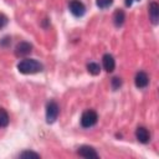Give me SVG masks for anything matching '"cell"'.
Here are the masks:
<instances>
[{
    "label": "cell",
    "mask_w": 159,
    "mask_h": 159,
    "mask_svg": "<svg viewBox=\"0 0 159 159\" xmlns=\"http://www.w3.org/2000/svg\"><path fill=\"white\" fill-rule=\"evenodd\" d=\"M17 70L24 75H31V73H37V72L42 71V65L36 60L26 58V60H22L19 62Z\"/></svg>",
    "instance_id": "6da1fadb"
},
{
    "label": "cell",
    "mask_w": 159,
    "mask_h": 159,
    "mask_svg": "<svg viewBox=\"0 0 159 159\" xmlns=\"http://www.w3.org/2000/svg\"><path fill=\"white\" fill-rule=\"evenodd\" d=\"M98 120V116L93 109H87L82 113L81 117V125L83 128H91L93 127Z\"/></svg>",
    "instance_id": "7a4b0ae2"
},
{
    "label": "cell",
    "mask_w": 159,
    "mask_h": 159,
    "mask_svg": "<svg viewBox=\"0 0 159 159\" xmlns=\"http://www.w3.org/2000/svg\"><path fill=\"white\" fill-rule=\"evenodd\" d=\"M58 113H60V108H58L57 103L53 101L48 102L46 106V120H47V123H53L57 119Z\"/></svg>",
    "instance_id": "3957f363"
},
{
    "label": "cell",
    "mask_w": 159,
    "mask_h": 159,
    "mask_svg": "<svg viewBox=\"0 0 159 159\" xmlns=\"http://www.w3.org/2000/svg\"><path fill=\"white\" fill-rule=\"evenodd\" d=\"M68 9H70L71 14L76 17H81L86 12V6L80 0H71L68 4Z\"/></svg>",
    "instance_id": "277c9868"
},
{
    "label": "cell",
    "mask_w": 159,
    "mask_h": 159,
    "mask_svg": "<svg viewBox=\"0 0 159 159\" xmlns=\"http://www.w3.org/2000/svg\"><path fill=\"white\" fill-rule=\"evenodd\" d=\"M31 51H32V46L29 42L22 41L20 43H17V46L15 48V55L19 57H24V56H27Z\"/></svg>",
    "instance_id": "5b68a950"
},
{
    "label": "cell",
    "mask_w": 159,
    "mask_h": 159,
    "mask_svg": "<svg viewBox=\"0 0 159 159\" xmlns=\"http://www.w3.org/2000/svg\"><path fill=\"white\" fill-rule=\"evenodd\" d=\"M78 155L83 157V158H87V159H91V158H98V154L96 152V149H93L92 147L89 145H82L78 148Z\"/></svg>",
    "instance_id": "8992f818"
},
{
    "label": "cell",
    "mask_w": 159,
    "mask_h": 159,
    "mask_svg": "<svg viewBox=\"0 0 159 159\" xmlns=\"http://www.w3.org/2000/svg\"><path fill=\"white\" fill-rule=\"evenodd\" d=\"M134 82H135V86L138 88H145L148 86V83H149V77H148V75L145 72L140 71V72H138L135 75Z\"/></svg>",
    "instance_id": "52a82bcc"
},
{
    "label": "cell",
    "mask_w": 159,
    "mask_h": 159,
    "mask_svg": "<svg viewBox=\"0 0 159 159\" xmlns=\"http://www.w3.org/2000/svg\"><path fill=\"white\" fill-rule=\"evenodd\" d=\"M135 137L138 139V142L143 143V144H147L149 140H150V134L148 132L147 128L144 127H138L137 130H135Z\"/></svg>",
    "instance_id": "ba28073f"
},
{
    "label": "cell",
    "mask_w": 159,
    "mask_h": 159,
    "mask_svg": "<svg viewBox=\"0 0 159 159\" xmlns=\"http://www.w3.org/2000/svg\"><path fill=\"white\" fill-rule=\"evenodd\" d=\"M102 62H103V67H104V70H106L107 72H112V71L114 70V67H116V61H114L113 56L109 55V53H106V55L103 56Z\"/></svg>",
    "instance_id": "9c48e42d"
},
{
    "label": "cell",
    "mask_w": 159,
    "mask_h": 159,
    "mask_svg": "<svg viewBox=\"0 0 159 159\" xmlns=\"http://www.w3.org/2000/svg\"><path fill=\"white\" fill-rule=\"evenodd\" d=\"M149 16L153 24H158V19H159V5L153 1L149 5Z\"/></svg>",
    "instance_id": "30bf717a"
},
{
    "label": "cell",
    "mask_w": 159,
    "mask_h": 159,
    "mask_svg": "<svg viewBox=\"0 0 159 159\" xmlns=\"http://www.w3.org/2000/svg\"><path fill=\"white\" fill-rule=\"evenodd\" d=\"M124 20H125V15H124V11H123V10H117V11L114 12V16H113V21H114V25H116L117 27H119V26H122V25H123Z\"/></svg>",
    "instance_id": "8fae6325"
},
{
    "label": "cell",
    "mask_w": 159,
    "mask_h": 159,
    "mask_svg": "<svg viewBox=\"0 0 159 159\" xmlns=\"http://www.w3.org/2000/svg\"><path fill=\"white\" fill-rule=\"evenodd\" d=\"M9 120H10V118H9L7 112H6L5 109L0 108V128L6 127V125L9 124Z\"/></svg>",
    "instance_id": "7c38bea8"
},
{
    "label": "cell",
    "mask_w": 159,
    "mask_h": 159,
    "mask_svg": "<svg viewBox=\"0 0 159 159\" xmlns=\"http://www.w3.org/2000/svg\"><path fill=\"white\" fill-rule=\"evenodd\" d=\"M87 70H88V72H89L91 75L97 76V75L99 73V71H101V67H99V65L96 63V62H89V63L87 65Z\"/></svg>",
    "instance_id": "4fadbf2b"
},
{
    "label": "cell",
    "mask_w": 159,
    "mask_h": 159,
    "mask_svg": "<svg viewBox=\"0 0 159 159\" xmlns=\"http://www.w3.org/2000/svg\"><path fill=\"white\" fill-rule=\"evenodd\" d=\"M96 4L99 9H107L113 4V0H96Z\"/></svg>",
    "instance_id": "5bb4252c"
},
{
    "label": "cell",
    "mask_w": 159,
    "mask_h": 159,
    "mask_svg": "<svg viewBox=\"0 0 159 159\" xmlns=\"http://www.w3.org/2000/svg\"><path fill=\"white\" fill-rule=\"evenodd\" d=\"M19 157L20 158H30V157H32V158H40V155L37 153H34V152H24Z\"/></svg>",
    "instance_id": "9a60e30c"
},
{
    "label": "cell",
    "mask_w": 159,
    "mask_h": 159,
    "mask_svg": "<svg viewBox=\"0 0 159 159\" xmlns=\"http://www.w3.org/2000/svg\"><path fill=\"white\" fill-rule=\"evenodd\" d=\"M120 84H122V80H120V78L114 77V78L112 80V87H113V89H118V88L120 87Z\"/></svg>",
    "instance_id": "2e32d148"
},
{
    "label": "cell",
    "mask_w": 159,
    "mask_h": 159,
    "mask_svg": "<svg viewBox=\"0 0 159 159\" xmlns=\"http://www.w3.org/2000/svg\"><path fill=\"white\" fill-rule=\"evenodd\" d=\"M7 17L4 15V14H1L0 12V29H2L4 26H6V24H7Z\"/></svg>",
    "instance_id": "e0dca14e"
},
{
    "label": "cell",
    "mask_w": 159,
    "mask_h": 159,
    "mask_svg": "<svg viewBox=\"0 0 159 159\" xmlns=\"http://www.w3.org/2000/svg\"><path fill=\"white\" fill-rule=\"evenodd\" d=\"M133 1H137V0H127V1H125V5H127V6H130Z\"/></svg>",
    "instance_id": "ac0fdd59"
}]
</instances>
